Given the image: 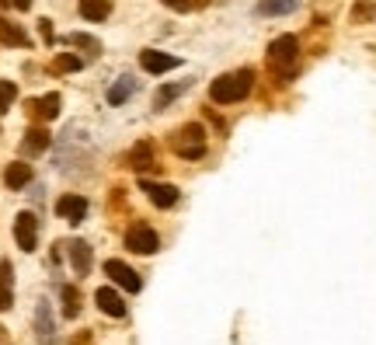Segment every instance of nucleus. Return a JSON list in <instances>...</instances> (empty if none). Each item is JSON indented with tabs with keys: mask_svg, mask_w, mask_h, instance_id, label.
I'll return each mask as SVG.
<instances>
[{
	"mask_svg": "<svg viewBox=\"0 0 376 345\" xmlns=\"http://www.w3.org/2000/svg\"><path fill=\"white\" fill-rule=\"evenodd\" d=\"M84 67V60L77 56V53H63V56H56V63H53V70H60V74H74V70H81Z\"/></svg>",
	"mask_w": 376,
	"mask_h": 345,
	"instance_id": "5701e85b",
	"label": "nucleus"
},
{
	"mask_svg": "<svg viewBox=\"0 0 376 345\" xmlns=\"http://www.w3.org/2000/svg\"><path fill=\"white\" fill-rule=\"evenodd\" d=\"M15 268H11V262L4 258L0 262V310H11V303H15Z\"/></svg>",
	"mask_w": 376,
	"mask_h": 345,
	"instance_id": "2eb2a0df",
	"label": "nucleus"
},
{
	"mask_svg": "<svg viewBox=\"0 0 376 345\" xmlns=\"http://www.w3.org/2000/svg\"><path fill=\"white\" fill-rule=\"evenodd\" d=\"M105 275H112V282L122 286V289H129V293H140V289H143L140 272H136L133 265L119 262V258H108V262H105Z\"/></svg>",
	"mask_w": 376,
	"mask_h": 345,
	"instance_id": "423d86ee",
	"label": "nucleus"
},
{
	"mask_svg": "<svg viewBox=\"0 0 376 345\" xmlns=\"http://www.w3.org/2000/svg\"><path fill=\"white\" fill-rule=\"evenodd\" d=\"M140 67H143L147 74L161 77V74H167V70H178L181 60H178V56H167V53H157V49H143V53H140Z\"/></svg>",
	"mask_w": 376,
	"mask_h": 345,
	"instance_id": "6e6552de",
	"label": "nucleus"
},
{
	"mask_svg": "<svg viewBox=\"0 0 376 345\" xmlns=\"http://www.w3.org/2000/svg\"><path fill=\"white\" fill-rule=\"evenodd\" d=\"M49 143H53L49 129H46V126H32V129L25 133L22 150H25V154H42V150H49Z\"/></svg>",
	"mask_w": 376,
	"mask_h": 345,
	"instance_id": "dca6fc26",
	"label": "nucleus"
},
{
	"mask_svg": "<svg viewBox=\"0 0 376 345\" xmlns=\"http://www.w3.org/2000/svg\"><path fill=\"white\" fill-rule=\"evenodd\" d=\"M268 70L282 84H289L296 77V70H300V42H296V35H279L268 46Z\"/></svg>",
	"mask_w": 376,
	"mask_h": 345,
	"instance_id": "f257e3e1",
	"label": "nucleus"
},
{
	"mask_svg": "<svg viewBox=\"0 0 376 345\" xmlns=\"http://www.w3.org/2000/svg\"><path fill=\"white\" fill-rule=\"evenodd\" d=\"M39 331H42V335H53V317H49V310H46V303L39 307Z\"/></svg>",
	"mask_w": 376,
	"mask_h": 345,
	"instance_id": "a878e982",
	"label": "nucleus"
},
{
	"mask_svg": "<svg viewBox=\"0 0 376 345\" xmlns=\"http://www.w3.org/2000/svg\"><path fill=\"white\" fill-rule=\"evenodd\" d=\"M376 11L369 8V4H359V8H352V22H362V18H373Z\"/></svg>",
	"mask_w": 376,
	"mask_h": 345,
	"instance_id": "bb28decb",
	"label": "nucleus"
},
{
	"mask_svg": "<svg viewBox=\"0 0 376 345\" xmlns=\"http://www.w3.org/2000/svg\"><path fill=\"white\" fill-rule=\"evenodd\" d=\"M122 164H126V168H136V171L150 168V164H154V143H136V147L122 157Z\"/></svg>",
	"mask_w": 376,
	"mask_h": 345,
	"instance_id": "f3484780",
	"label": "nucleus"
},
{
	"mask_svg": "<svg viewBox=\"0 0 376 345\" xmlns=\"http://www.w3.org/2000/svg\"><path fill=\"white\" fill-rule=\"evenodd\" d=\"M126 248L136 251V255H154V251L161 248V237H157L154 227L136 223V227H129V234H126Z\"/></svg>",
	"mask_w": 376,
	"mask_h": 345,
	"instance_id": "39448f33",
	"label": "nucleus"
},
{
	"mask_svg": "<svg viewBox=\"0 0 376 345\" xmlns=\"http://www.w3.org/2000/svg\"><path fill=\"white\" fill-rule=\"evenodd\" d=\"M11 8H18V11H28V8H32V0H11Z\"/></svg>",
	"mask_w": 376,
	"mask_h": 345,
	"instance_id": "c756f323",
	"label": "nucleus"
},
{
	"mask_svg": "<svg viewBox=\"0 0 376 345\" xmlns=\"http://www.w3.org/2000/svg\"><path fill=\"white\" fill-rule=\"evenodd\" d=\"M161 4H167L171 11H192L195 0H161Z\"/></svg>",
	"mask_w": 376,
	"mask_h": 345,
	"instance_id": "cd10ccee",
	"label": "nucleus"
},
{
	"mask_svg": "<svg viewBox=\"0 0 376 345\" xmlns=\"http://www.w3.org/2000/svg\"><path fill=\"white\" fill-rule=\"evenodd\" d=\"M39 32H42V39H46V42H53V39H56V32H53V22H49V18H42V22H39Z\"/></svg>",
	"mask_w": 376,
	"mask_h": 345,
	"instance_id": "c85d7f7f",
	"label": "nucleus"
},
{
	"mask_svg": "<svg viewBox=\"0 0 376 345\" xmlns=\"http://www.w3.org/2000/svg\"><path fill=\"white\" fill-rule=\"evenodd\" d=\"M63 248H67V255H70V265H74L77 279L88 275V272H91V244H84V241H67Z\"/></svg>",
	"mask_w": 376,
	"mask_h": 345,
	"instance_id": "9b49d317",
	"label": "nucleus"
},
{
	"mask_svg": "<svg viewBox=\"0 0 376 345\" xmlns=\"http://www.w3.org/2000/svg\"><path fill=\"white\" fill-rule=\"evenodd\" d=\"M133 91H136V81H133V77H119V81L108 88V105H126Z\"/></svg>",
	"mask_w": 376,
	"mask_h": 345,
	"instance_id": "aec40b11",
	"label": "nucleus"
},
{
	"mask_svg": "<svg viewBox=\"0 0 376 345\" xmlns=\"http://www.w3.org/2000/svg\"><path fill=\"white\" fill-rule=\"evenodd\" d=\"M188 88H192V81H181V84H164V88L154 95V105H157V109H167V105H171L174 98H181Z\"/></svg>",
	"mask_w": 376,
	"mask_h": 345,
	"instance_id": "412c9836",
	"label": "nucleus"
},
{
	"mask_svg": "<svg viewBox=\"0 0 376 345\" xmlns=\"http://www.w3.org/2000/svg\"><path fill=\"white\" fill-rule=\"evenodd\" d=\"M140 188H143V192H147V199H150L154 206H161V209H171V206L178 202V195H181L171 182H150V178H143V182H140Z\"/></svg>",
	"mask_w": 376,
	"mask_h": 345,
	"instance_id": "0eeeda50",
	"label": "nucleus"
},
{
	"mask_svg": "<svg viewBox=\"0 0 376 345\" xmlns=\"http://www.w3.org/2000/svg\"><path fill=\"white\" fill-rule=\"evenodd\" d=\"M95 303H98V310L108 314V317H126V303H122V296H119L115 289H108V286H101V289L95 293Z\"/></svg>",
	"mask_w": 376,
	"mask_h": 345,
	"instance_id": "f8f14e48",
	"label": "nucleus"
},
{
	"mask_svg": "<svg viewBox=\"0 0 376 345\" xmlns=\"http://www.w3.org/2000/svg\"><path fill=\"white\" fill-rule=\"evenodd\" d=\"M81 15L88 22H105L112 15V0H81Z\"/></svg>",
	"mask_w": 376,
	"mask_h": 345,
	"instance_id": "6ab92c4d",
	"label": "nucleus"
},
{
	"mask_svg": "<svg viewBox=\"0 0 376 345\" xmlns=\"http://www.w3.org/2000/svg\"><path fill=\"white\" fill-rule=\"evenodd\" d=\"M81 314V293L77 286H63V317H77Z\"/></svg>",
	"mask_w": 376,
	"mask_h": 345,
	"instance_id": "4be33fe9",
	"label": "nucleus"
},
{
	"mask_svg": "<svg viewBox=\"0 0 376 345\" xmlns=\"http://www.w3.org/2000/svg\"><path fill=\"white\" fill-rule=\"evenodd\" d=\"M56 213H60L67 223H81V220L88 216V199L77 195V192H67V195L56 199Z\"/></svg>",
	"mask_w": 376,
	"mask_h": 345,
	"instance_id": "1a4fd4ad",
	"label": "nucleus"
},
{
	"mask_svg": "<svg viewBox=\"0 0 376 345\" xmlns=\"http://www.w3.org/2000/svg\"><path fill=\"white\" fill-rule=\"evenodd\" d=\"M60 105H63V98L53 91V95H42V98L28 102V112H32V119H39V122H53V119L60 115Z\"/></svg>",
	"mask_w": 376,
	"mask_h": 345,
	"instance_id": "9d476101",
	"label": "nucleus"
},
{
	"mask_svg": "<svg viewBox=\"0 0 376 345\" xmlns=\"http://www.w3.org/2000/svg\"><path fill=\"white\" fill-rule=\"evenodd\" d=\"M67 42H70V46H77V49H88V53H98V49H101V46H98V39H91V35H84V32H74Z\"/></svg>",
	"mask_w": 376,
	"mask_h": 345,
	"instance_id": "393cba45",
	"label": "nucleus"
},
{
	"mask_svg": "<svg viewBox=\"0 0 376 345\" xmlns=\"http://www.w3.org/2000/svg\"><path fill=\"white\" fill-rule=\"evenodd\" d=\"M0 42H4V46H18V49H28L32 46L28 32L22 25H11L8 18H0Z\"/></svg>",
	"mask_w": 376,
	"mask_h": 345,
	"instance_id": "4468645a",
	"label": "nucleus"
},
{
	"mask_svg": "<svg viewBox=\"0 0 376 345\" xmlns=\"http://www.w3.org/2000/svg\"><path fill=\"white\" fill-rule=\"evenodd\" d=\"M15 98H18L15 81H0V112H8V109L15 105Z\"/></svg>",
	"mask_w": 376,
	"mask_h": 345,
	"instance_id": "b1692460",
	"label": "nucleus"
},
{
	"mask_svg": "<svg viewBox=\"0 0 376 345\" xmlns=\"http://www.w3.org/2000/svg\"><path fill=\"white\" fill-rule=\"evenodd\" d=\"M171 150L185 161H199L206 157V129L202 122H188V126H178L171 133Z\"/></svg>",
	"mask_w": 376,
	"mask_h": 345,
	"instance_id": "7ed1b4c3",
	"label": "nucleus"
},
{
	"mask_svg": "<svg viewBox=\"0 0 376 345\" xmlns=\"http://www.w3.org/2000/svg\"><path fill=\"white\" fill-rule=\"evenodd\" d=\"M254 88V70H234V74H223L209 84V98L216 105H234V102H244Z\"/></svg>",
	"mask_w": 376,
	"mask_h": 345,
	"instance_id": "f03ea898",
	"label": "nucleus"
},
{
	"mask_svg": "<svg viewBox=\"0 0 376 345\" xmlns=\"http://www.w3.org/2000/svg\"><path fill=\"white\" fill-rule=\"evenodd\" d=\"M15 241H18V248L22 251H35V244H39V216L35 213H18L15 216Z\"/></svg>",
	"mask_w": 376,
	"mask_h": 345,
	"instance_id": "20e7f679",
	"label": "nucleus"
},
{
	"mask_svg": "<svg viewBox=\"0 0 376 345\" xmlns=\"http://www.w3.org/2000/svg\"><path fill=\"white\" fill-rule=\"evenodd\" d=\"M300 8V0H261L258 15L261 18H279V15H293Z\"/></svg>",
	"mask_w": 376,
	"mask_h": 345,
	"instance_id": "a211bd4d",
	"label": "nucleus"
},
{
	"mask_svg": "<svg viewBox=\"0 0 376 345\" xmlns=\"http://www.w3.org/2000/svg\"><path fill=\"white\" fill-rule=\"evenodd\" d=\"M28 182H32V164H25V161H11L8 171H4V185H8L11 192H22Z\"/></svg>",
	"mask_w": 376,
	"mask_h": 345,
	"instance_id": "ddd939ff",
	"label": "nucleus"
},
{
	"mask_svg": "<svg viewBox=\"0 0 376 345\" xmlns=\"http://www.w3.org/2000/svg\"><path fill=\"white\" fill-rule=\"evenodd\" d=\"M0 8H11V0H0Z\"/></svg>",
	"mask_w": 376,
	"mask_h": 345,
	"instance_id": "7c9ffc66",
	"label": "nucleus"
}]
</instances>
